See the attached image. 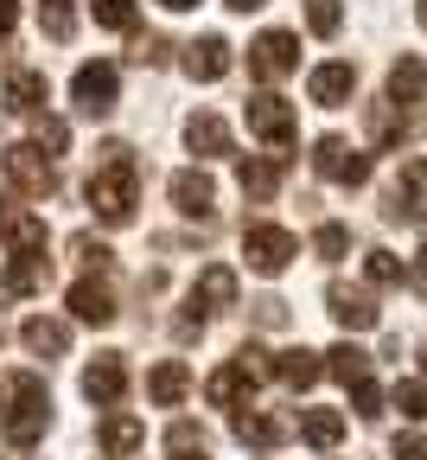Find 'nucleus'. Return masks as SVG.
<instances>
[{"mask_svg": "<svg viewBox=\"0 0 427 460\" xmlns=\"http://www.w3.org/2000/svg\"><path fill=\"white\" fill-rule=\"evenodd\" d=\"M0 237H7L13 256H45V217H32L13 199H0Z\"/></svg>", "mask_w": 427, "mask_h": 460, "instance_id": "13", "label": "nucleus"}, {"mask_svg": "<svg viewBox=\"0 0 427 460\" xmlns=\"http://www.w3.org/2000/svg\"><path fill=\"white\" fill-rule=\"evenodd\" d=\"M160 7H166V13H192V7H198V0H160Z\"/></svg>", "mask_w": 427, "mask_h": 460, "instance_id": "49", "label": "nucleus"}, {"mask_svg": "<svg viewBox=\"0 0 427 460\" xmlns=\"http://www.w3.org/2000/svg\"><path fill=\"white\" fill-rule=\"evenodd\" d=\"M242 256H249L256 275H281V269L300 256V237H293V230H281V224H249V230H242Z\"/></svg>", "mask_w": 427, "mask_h": 460, "instance_id": "6", "label": "nucleus"}, {"mask_svg": "<svg viewBox=\"0 0 427 460\" xmlns=\"http://www.w3.org/2000/svg\"><path fill=\"white\" fill-rule=\"evenodd\" d=\"M396 460H427V435H396Z\"/></svg>", "mask_w": 427, "mask_h": 460, "instance_id": "45", "label": "nucleus"}, {"mask_svg": "<svg viewBox=\"0 0 427 460\" xmlns=\"http://www.w3.org/2000/svg\"><path fill=\"white\" fill-rule=\"evenodd\" d=\"M90 13L109 32H135V0H90Z\"/></svg>", "mask_w": 427, "mask_h": 460, "instance_id": "37", "label": "nucleus"}, {"mask_svg": "<svg viewBox=\"0 0 427 460\" xmlns=\"http://www.w3.org/2000/svg\"><path fill=\"white\" fill-rule=\"evenodd\" d=\"M344 250H351V230L344 224H319L313 230V256L319 262H344Z\"/></svg>", "mask_w": 427, "mask_h": 460, "instance_id": "35", "label": "nucleus"}, {"mask_svg": "<svg viewBox=\"0 0 427 460\" xmlns=\"http://www.w3.org/2000/svg\"><path fill=\"white\" fill-rule=\"evenodd\" d=\"M166 51H172V45H166L160 32H135V45H128V58H135V65H147V71L166 65Z\"/></svg>", "mask_w": 427, "mask_h": 460, "instance_id": "39", "label": "nucleus"}, {"mask_svg": "<svg viewBox=\"0 0 427 460\" xmlns=\"http://www.w3.org/2000/svg\"><path fill=\"white\" fill-rule=\"evenodd\" d=\"M338 26H344V7H338V0H307V32H313V39H338Z\"/></svg>", "mask_w": 427, "mask_h": 460, "instance_id": "34", "label": "nucleus"}, {"mask_svg": "<svg viewBox=\"0 0 427 460\" xmlns=\"http://www.w3.org/2000/svg\"><path fill=\"white\" fill-rule=\"evenodd\" d=\"M20 345H26L32 358H65V352H71V326H65V320L32 314V320L20 326Z\"/></svg>", "mask_w": 427, "mask_h": 460, "instance_id": "23", "label": "nucleus"}, {"mask_svg": "<svg viewBox=\"0 0 427 460\" xmlns=\"http://www.w3.org/2000/svg\"><path fill=\"white\" fill-rule=\"evenodd\" d=\"M421 96H427V65L414 51H402L389 65V102H421Z\"/></svg>", "mask_w": 427, "mask_h": 460, "instance_id": "26", "label": "nucleus"}, {"mask_svg": "<svg viewBox=\"0 0 427 460\" xmlns=\"http://www.w3.org/2000/svg\"><path fill=\"white\" fill-rule=\"evenodd\" d=\"M39 26H45V39H57V45H65V39L77 32V13H71V0H39Z\"/></svg>", "mask_w": 427, "mask_h": 460, "instance_id": "33", "label": "nucleus"}, {"mask_svg": "<svg viewBox=\"0 0 427 460\" xmlns=\"http://www.w3.org/2000/svg\"><path fill=\"white\" fill-rule=\"evenodd\" d=\"M141 441H147V429H141V422H135V416H121V410H115V416H109V422H102V447H109V454H115V460H121V454H135V447H141Z\"/></svg>", "mask_w": 427, "mask_h": 460, "instance_id": "29", "label": "nucleus"}, {"mask_svg": "<svg viewBox=\"0 0 427 460\" xmlns=\"http://www.w3.org/2000/svg\"><path fill=\"white\" fill-rule=\"evenodd\" d=\"M287 435H293L287 416H262V410H249V402L236 410V441H249V447H281Z\"/></svg>", "mask_w": 427, "mask_h": 460, "instance_id": "24", "label": "nucleus"}, {"mask_svg": "<svg viewBox=\"0 0 427 460\" xmlns=\"http://www.w3.org/2000/svg\"><path fill=\"white\" fill-rule=\"evenodd\" d=\"M344 390H351V402H357V416H363V422H377V416H383V390H377L370 377H357V384H344Z\"/></svg>", "mask_w": 427, "mask_h": 460, "instance_id": "41", "label": "nucleus"}, {"mask_svg": "<svg viewBox=\"0 0 427 460\" xmlns=\"http://www.w3.org/2000/svg\"><path fill=\"white\" fill-rule=\"evenodd\" d=\"M389 402H396V410H402L408 422H421V416H427V384H414V377H402V384L389 390Z\"/></svg>", "mask_w": 427, "mask_h": 460, "instance_id": "38", "label": "nucleus"}, {"mask_svg": "<svg viewBox=\"0 0 427 460\" xmlns=\"http://www.w3.org/2000/svg\"><path fill=\"white\" fill-rule=\"evenodd\" d=\"M0 166H7V180H13L26 199H51V192H57V166H51V154H45L39 141L7 147V154H0Z\"/></svg>", "mask_w": 427, "mask_h": 460, "instance_id": "3", "label": "nucleus"}, {"mask_svg": "<svg viewBox=\"0 0 427 460\" xmlns=\"http://www.w3.org/2000/svg\"><path fill=\"white\" fill-rule=\"evenodd\" d=\"M326 314H332L344 332H370V326L383 320V314H377V301L363 295V288H344V281H332V288H326Z\"/></svg>", "mask_w": 427, "mask_h": 460, "instance_id": "14", "label": "nucleus"}, {"mask_svg": "<svg viewBox=\"0 0 427 460\" xmlns=\"http://www.w3.org/2000/svg\"><path fill=\"white\" fill-rule=\"evenodd\" d=\"M256 326H268V332L287 326V301H281V295H262V301H256Z\"/></svg>", "mask_w": 427, "mask_h": 460, "instance_id": "43", "label": "nucleus"}, {"mask_svg": "<svg viewBox=\"0 0 427 460\" xmlns=\"http://www.w3.org/2000/svg\"><path fill=\"white\" fill-rule=\"evenodd\" d=\"M65 250H71V256H77L83 269H96V275H109V269H115V250H109L102 237H90V230H77V237H71Z\"/></svg>", "mask_w": 427, "mask_h": 460, "instance_id": "32", "label": "nucleus"}, {"mask_svg": "<svg viewBox=\"0 0 427 460\" xmlns=\"http://www.w3.org/2000/svg\"><path fill=\"white\" fill-rule=\"evenodd\" d=\"M242 115H249V135H262L268 147H293V135H300V115H293V102H281L274 90L249 96V102H242Z\"/></svg>", "mask_w": 427, "mask_h": 460, "instance_id": "7", "label": "nucleus"}, {"mask_svg": "<svg viewBox=\"0 0 427 460\" xmlns=\"http://www.w3.org/2000/svg\"><path fill=\"white\" fill-rule=\"evenodd\" d=\"M192 301H205L211 314L217 307H236V269H223V262H211L198 281H192Z\"/></svg>", "mask_w": 427, "mask_h": 460, "instance_id": "27", "label": "nucleus"}, {"mask_svg": "<svg viewBox=\"0 0 427 460\" xmlns=\"http://www.w3.org/2000/svg\"><path fill=\"white\" fill-rule=\"evenodd\" d=\"M326 371H332L338 384H357V377H370V352H357V345L344 339V345H332V352H326Z\"/></svg>", "mask_w": 427, "mask_h": 460, "instance_id": "30", "label": "nucleus"}, {"mask_svg": "<svg viewBox=\"0 0 427 460\" xmlns=\"http://www.w3.org/2000/svg\"><path fill=\"white\" fill-rule=\"evenodd\" d=\"M313 166H319V180H332V186H363V180H370V154L351 147L344 135H319L313 141Z\"/></svg>", "mask_w": 427, "mask_h": 460, "instance_id": "5", "label": "nucleus"}, {"mask_svg": "<svg viewBox=\"0 0 427 460\" xmlns=\"http://www.w3.org/2000/svg\"><path fill=\"white\" fill-rule=\"evenodd\" d=\"M186 147H192L198 160L230 154V122H223V115H192V122H186Z\"/></svg>", "mask_w": 427, "mask_h": 460, "instance_id": "25", "label": "nucleus"}, {"mask_svg": "<svg viewBox=\"0 0 427 460\" xmlns=\"http://www.w3.org/2000/svg\"><path fill=\"white\" fill-rule=\"evenodd\" d=\"M236 180H242V199L249 205H268L281 192V180H287V154H249L236 166Z\"/></svg>", "mask_w": 427, "mask_h": 460, "instance_id": "12", "label": "nucleus"}, {"mask_svg": "<svg viewBox=\"0 0 427 460\" xmlns=\"http://www.w3.org/2000/svg\"><path fill=\"white\" fill-rule=\"evenodd\" d=\"M83 199L102 224H135V205H141V166H135V147L128 141H102V160L83 180Z\"/></svg>", "mask_w": 427, "mask_h": 460, "instance_id": "1", "label": "nucleus"}, {"mask_svg": "<svg viewBox=\"0 0 427 460\" xmlns=\"http://www.w3.org/2000/svg\"><path fill=\"white\" fill-rule=\"evenodd\" d=\"M274 377L287 390H313L326 377V352H307V345H287V352H274Z\"/></svg>", "mask_w": 427, "mask_h": 460, "instance_id": "21", "label": "nucleus"}, {"mask_svg": "<svg viewBox=\"0 0 427 460\" xmlns=\"http://www.w3.org/2000/svg\"><path fill=\"white\" fill-rule=\"evenodd\" d=\"M287 71H300V39L293 32H262V39H249V77H262V84H274V77H287Z\"/></svg>", "mask_w": 427, "mask_h": 460, "instance_id": "9", "label": "nucleus"}, {"mask_svg": "<svg viewBox=\"0 0 427 460\" xmlns=\"http://www.w3.org/2000/svg\"><path fill=\"white\" fill-rule=\"evenodd\" d=\"M32 122H39V147L45 154H65L71 147V122H57V115H32Z\"/></svg>", "mask_w": 427, "mask_h": 460, "instance_id": "42", "label": "nucleus"}, {"mask_svg": "<svg viewBox=\"0 0 427 460\" xmlns=\"http://www.w3.org/2000/svg\"><path fill=\"white\" fill-rule=\"evenodd\" d=\"M363 122H370V141H377V147H402V141L421 135V115H414V109H396L389 96H377L370 109H363Z\"/></svg>", "mask_w": 427, "mask_h": 460, "instance_id": "11", "label": "nucleus"}, {"mask_svg": "<svg viewBox=\"0 0 427 460\" xmlns=\"http://www.w3.org/2000/svg\"><path fill=\"white\" fill-rule=\"evenodd\" d=\"M351 90H357V65H351V58H332V65H319V71L307 77V96H313L319 109H344Z\"/></svg>", "mask_w": 427, "mask_h": 460, "instance_id": "15", "label": "nucleus"}, {"mask_svg": "<svg viewBox=\"0 0 427 460\" xmlns=\"http://www.w3.org/2000/svg\"><path fill=\"white\" fill-rule=\"evenodd\" d=\"M147 396L160 402V410H179V402L192 396V365H186V358H166V365H153V371H147Z\"/></svg>", "mask_w": 427, "mask_h": 460, "instance_id": "22", "label": "nucleus"}, {"mask_svg": "<svg viewBox=\"0 0 427 460\" xmlns=\"http://www.w3.org/2000/svg\"><path fill=\"white\" fill-rule=\"evenodd\" d=\"M172 339H179V345L205 339V314H179V320H172Z\"/></svg>", "mask_w": 427, "mask_h": 460, "instance_id": "44", "label": "nucleus"}, {"mask_svg": "<svg viewBox=\"0 0 427 460\" xmlns=\"http://www.w3.org/2000/svg\"><path fill=\"white\" fill-rule=\"evenodd\" d=\"M186 71H192L198 84H217V77H230V39H223V32H205V39H192V45H186Z\"/></svg>", "mask_w": 427, "mask_h": 460, "instance_id": "20", "label": "nucleus"}, {"mask_svg": "<svg viewBox=\"0 0 427 460\" xmlns=\"http://www.w3.org/2000/svg\"><path fill=\"white\" fill-rule=\"evenodd\" d=\"M383 217H396V224H421L427 217V160H408L396 172V186L383 192Z\"/></svg>", "mask_w": 427, "mask_h": 460, "instance_id": "8", "label": "nucleus"}, {"mask_svg": "<svg viewBox=\"0 0 427 460\" xmlns=\"http://www.w3.org/2000/svg\"><path fill=\"white\" fill-rule=\"evenodd\" d=\"M421 224H427V217H421Z\"/></svg>", "mask_w": 427, "mask_h": 460, "instance_id": "52", "label": "nucleus"}, {"mask_svg": "<svg viewBox=\"0 0 427 460\" xmlns=\"http://www.w3.org/2000/svg\"><path fill=\"white\" fill-rule=\"evenodd\" d=\"M223 7H230V13H262L268 0H223Z\"/></svg>", "mask_w": 427, "mask_h": 460, "instance_id": "48", "label": "nucleus"}, {"mask_svg": "<svg viewBox=\"0 0 427 460\" xmlns=\"http://www.w3.org/2000/svg\"><path fill=\"white\" fill-rule=\"evenodd\" d=\"M20 26V0H0V39H7Z\"/></svg>", "mask_w": 427, "mask_h": 460, "instance_id": "47", "label": "nucleus"}, {"mask_svg": "<svg viewBox=\"0 0 427 460\" xmlns=\"http://www.w3.org/2000/svg\"><path fill=\"white\" fill-rule=\"evenodd\" d=\"M363 275H370L377 288H396V281H402V256H389V250H370V256H363Z\"/></svg>", "mask_w": 427, "mask_h": 460, "instance_id": "40", "label": "nucleus"}, {"mask_svg": "<svg viewBox=\"0 0 427 460\" xmlns=\"http://www.w3.org/2000/svg\"><path fill=\"white\" fill-rule=\"evenodd\" d=\"M51 422V396H45V377L32 371H0V435L13 447H32Z\"/></svg>", "mask_w": 427, "mask_h": 460, "instance_id": "2", "label": "nucleus"}, {"mask_svg": "<svg viewBox=\"0 0 427 460\" xmlns=\"http://www.w3.org/2000/svg\"><path fill=\"white\" fill-rule=\"evenodd\" d=\"M172 205L186 211V217H211L217 211V186H211V172H198V166H186V172H172Z\"/></svg>", "mask_w": 427, "mask_h": 460, "instance_id": "17", "label": "nucleus"}, {"mask_svg": "<svg viewBox=\"0 0 427 460\" xmlns=\"http://www.w3.org/2000/svg\"><path fill=\"white\" fill-rule=\"evenodd\" d=\"M293 429L307 435L313 447H338V441H344V416H338V410H300Z\"/></svg>", "mask_w": 427, "mask_h": 460, "instance_id": "28", "label": "nucleus"}, {"mask_svg": "<svg viewBox=\"0 0 427 460\" xmlns=\"http://www.w3.org/2000/svg\"><path fill=\"white\" fill-rule=\"evenodd\" d=\"M45 102H51L45 71H13L7 90H0V109H7V115H45Z\"/></svg>", "mask_w": 427, "mask_h": 460, "instance_id": "19", "label": "nucleus"}, {"mask_svg": "<svg viewBox=\"0 0 427 460\" xmlns=\"http://www.w3.org/2000/svg\"><path fill=\"white\" fill-rule=\"evenodd\" d=\"M408 288H414V295H421V301H427V250H421V256H414V262H408Z\"/></svg>", "mask_w": 427, "mask_h": 460, "instance_id": "46", "label": "nucleus"}, {"mask_svg": "<svg viewBox=\"0 0 427 460\" xmlns=\"http://www.w3.org/2000/svg\"><path fill=\"white\" fill-rule=\"evenodd\" d=\"M421 371H427V345H421Z\"/></svg>", "mask_w": 427, "mask_h": 460, "instance_id": "51", "label": "nucleus"}, {"mask_svg": "<svg viewBox=\"0 0 427 460\" xmlns=\"http://www.w3.org/2000/svg\"><path fill=\"white\" fill-rule=\"evenodd\" d=\"M166 454H172V460L205 454V429H198V422H172V429H166Z\"/></svg>", "mask_w": 427, "mask_h": 460, "instance_id": "36", "label": "nucleus"}, {"mask_svg": "<svg viewBox=\"0 0 427 460\" xmlns=\"http://www.w3.org/2000/svg\"><path fill=\"white\" fill-rule=\"evenodd\" d=\"M45 281H51V262L45 256H20L0 288H7V295H32V288H45Z\"/></svg>", "mask_w": 427, "mask_h": 460, "instance_id": "31", "label": "nucleus"}, {"mask_svg": "<svg viewBox=\"0 0 427 460\" xmlns=\"http://www.w3.org/2000/svg\"><path fill=\"white\" fill-rule=\"evenodd\" d=\"M256 384H262V377H256L249 365H242V358H230V365H223V371L205 384V396L217 402V410H242V402L256 396Z\"/></svg>", "mask_w": 427, "mask_h": 460, "instance_id": "18", "label": "nucleus"}, {"mask_svg": "<svg viewBox=\"0 0 427 460\" xmlns=\"http://www.w3.org/2000/svg\"><path fill=\"white\" fill-rule=\"evenodd\" d=\"M83 396L96 402V410H115V402L128 396V358H121V352H96L83 365Z\"/></svg>", "mask_w": 427, "mask_h": 460, "instance_id": "10", "label": "nucleus"}, {"mask_svg": "<svg viewBox=\"0 0 427 460\" xmlns=\"http://www.w3.org/2000/svg\"><path fill=\"white\" fill-rule=\"evenodd\" d=\"M414 13H421V26H427V0H421V7H414Z\"/></svg>", "mask_w": 427, "mask_h": 460, "instance_id": "50", "label": "nucleus"}, {"mask_svg": "<svg viewBox=\"0 0 427 460\" xmlns=\"http://www.w3.org/2000/svg\"><path fill=\"white\" fill-rule=\"evenodd\" d=\"M71 102H77V115H90V122L115 115V102H121V71H115V65H77Z\"/></svg>", "mask_w": 427, "mask_h": 460, "instance_id": "4", "label": "nucleus"}, {"mask_svg": "<svg viewBox=\"0 0 427 460\" xmlns=\"http://www.w3.org/2000/svg\"><path fill=\"white\" fill-rule=\"evenodd\" d=\"M71 314H77L83 326H115V288L96 281V275L71 281Z\"/></svg>", "mask_w": 427, "mask_h": 460, "instance_id": "16", "label": "nucleus"}]
</instances>
